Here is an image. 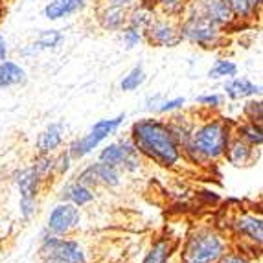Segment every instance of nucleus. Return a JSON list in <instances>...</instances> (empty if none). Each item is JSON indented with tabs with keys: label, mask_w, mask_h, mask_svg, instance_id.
<instances>
[{
	"label": "nucleus",
	"mask_w": 263,
	"mask_h": 263,
	"mask_svg": "<svg viewBox=\"0 0 263 263\" xmlns=\"http://www.w3.org/2000/svg\"><path fill=\"white\" fill-rule=\"evenodd\" d=\"M131 142L138 153L166 167L175 166L182 155L171 129L160 120H138L131 129Z\"/></svg>",
	"instance_id": "obj_1"
},
{
	"label": "nucleus",
	"mask_w": 263,
	"mask_h": 263,
	"mask_svg": "<svg viewBox=\"0 0 263 263\" xmlns=\"http://www.w3.org/2000/svg\"><path fill=\"white\" fill-rule=\"evenodd\" d=\"M230 138L232 136L227 122L210 120L201 127L193 129L190 140L180 147V151H184L195 164H208L223 157Z\"/></svg>",
	"instance_id": "obj_2"
},
{
	"label": "nucleus",
	"mask_w": 263,
	"mask_h": 263,
	"mask_svg": "<svg viewBox=\"0 0 263 263\" xmlns=\"http://www.w3.org/2000/svg\"><path fill=\"white\" fill-rule=\"evenodd\" d=\"M224 254V237L212 228H199L188 237L180 263H217Z\"/></svg>",
	"instance_id": "obj_3"
},
{
	"label": "nucleus",
	"mask_w": 263,
	"mask_h": 263,
	"mask_svg": "<svg viewBox=\"0 0 263 263\" xmlns=\"http://www.w3.org/2000/svg\"><path fill=\"white\" fill-rule=\"evenodd\" d=\"M179 31L182 39H188L190 43L199 44L202 48H215L223 43L221 28L212 21H208L202 11L190 15Z\"/></svg>",
	"instance_id": "obj_4"
},
{
	"label": "nucleus",
	"mask_w": 263,
	"mask_h": 263,
	"mask_svg": "<svg viewBox=\"0 0 263 263\" xmlns=\"http://www.w3.org/2000/svg\"><path fill=\"white\" fill-rule=\"evenodd\" d=\"M41 258L43 263H87V256L79 243L63 239L53 234L43 237Z\"/></svg>",
	"instance_id": "obj_5"
},
{
	"label": "nucleus",
	"mask_w": 263,
	"mask_h": 263,
	"mask_svg": "<svg viewBox=\"0 0 263 263\" xmlns=\"http://www.w3.org/2000/svg\"><path fill=\"white\" fill-rule=\"evenodd\" d=\"M123 118H125V116L120 114L116 118L98 122L83 138H78V140L72 142L70 147H68V155H70L72 158H83V157H87L88 153H92L105 138H109L112 133H116V129L122 125Z\"/></svg>",
	"instance_id": "obj_6"
},
{
	"label": "nucleus",
	"mask_w": 263,
	"mask_h": 263,
	"mask_svg": "<svg viewBox=\"0 0 263 263\" xmlns=\"http://www.w3.org/2000/svg\"><path fill=\"white\" fill-rule=\"evenodd\" d=\"M17 188L21 192V214L24 219H30L37 210V193H39V184L43 177L35 171V167L22 170L15 177Z\"/></svg>",
	"instance_id": "obj_7"
},
{
	"label": "nucleus",
	"mask_w": 263,
	"mask_h": 263,
	"mask_svg": "<svg viewBox=\"0 0 263 263\" xmlns=\"http://www.w3.org/2000/svg\"><path fill=\"white\" fill-rule=\"evenodd\" d=\"M100 162H105L109 166L118 167V170L123 167L127 171H135L140 166V158H138V151L133 145V142L123 140L107 145L100 153Z\"/></svg>",
	"instance_id": "obj_8"
},
{
	"label": "nucleus",
	"mask_w": 263,
	"mask_h": 263,
	"mask_svg": "<svg viewBox=\"0 0 263 263\" xmlns=\"http://www.w3.org/2000/svg\"><path fill=\"white\" fill-rule=\"evenodd\" d=\"M79 221H81V215L78 206H74L72 202H61L50 214L48 230L53 236H65L79 227Z\"/></svg>",
	"instance_id": "obj_9"
},
{
	"label": "nucleus",
	"mask_w": 263,
	"mask_h": 263,
	"mask_svg": "<svg viewBox=\"0 0 263 263\" xmlns=\"http://www.w3.org/2000/svg\"><path fill=\"white\" fill-rule=\"evenodd\" d=\"M79 182L85 186H118L120 184V170L109 166L105 162H96L85 167L78 177Z\"/></svg>",
	"instance_id": "obj_10"
},
{
	"label": "nucleus",
	"mask_w": 263,
	"mask_h": 263,
	"mask_svg": "<svg viewBox=\"0 0 263 263\" xmlns=\"http://www.w3.org/2000/svg\"><path fill=\"white\" fill-rule=\"evenodd\" d=\"M145 33H147V39L149 43L157 44V46H177V44L182 41L180 37L179 28L173 24L167 18H157V21H151L145 28Z\"/></svg>",
	"instance_id": "obj_11"
},
{
	"label": "nucleus",
	"mask_w": 263,
	"mask_h": 263,
	"mask_svg": "<svg viewBox=\"0 0 263 263\" xmlns=\"http://www.w3.org/2000/svg\"><path fill=\"white\" fill-rule=\"evenodd\" d=\"M234 228H236V232L239 234L243 239H249V241L256 243V245H261L263 221L259 215H254V214L237 215L236 219H234Z\"/></svg>",
	"instance_id": "obj_12"
},
{
	"label": "nucleus",
	"mask_w": 263,
	"mask_h": 263,
	"mask_svg": "<svg viewBox=\"0 0 263 263\" xmlns=\"http://www.w3.org/2000/svg\"><path fill=\"white\" fill-rule=\"evenodd\" d=\"M224 155H227V158L234 166H249V164L254 162L256 151L252 145H249L247 142H243L241 138L236 136V138H230Z\"/></svg>",
	"instance_id": "obj_13"
},
{
	"label": "nucleus",
	"mask_w": 263,
	"mask_h": 263,
	"mask_svg": "<svg viewBox=\"0 0 263 263\" xmlns=\"http://www.w3.org/2000/svg\"><path fill=\"white\" fill-rule=\"evenodd\" d=\"M202 13L208 21H212L217 26H224V24H230L234 21V15L230 11V8L227 6L224 0H204V6H202Z\"/></svg>",
	"instance_id": "obj_14"
},
{
	"label": "nucleus",
	"mask_w": 263,
	"mask_h": 263,
	"mask_svg": "<svg viewBox=\"0 0 263 263\" xmlns=\"http://www.w3.org/2000/svg\"><path fill=\"white\" fill-rule=\"evenodd\" d=\"M85 2L87 0H52L44 8V17L50 18V21H57V18L74 15L76 11L85 8Z\"/></svg>",
	"instance_id": "obj_15"
},
{
	"label": "nucleus",
	"mask_w": 263,
	"mask_h": 263,
	"mask_svg": "<svg viewBox=\"0 0 263 263\" xmlns=\"http://www.w3.org/2000/svg\"><path fill=\"white\" fill-rule=\"evenodd\" d=\"M63 133H65L63 123H50L48 127L41 133L39 140H37V147L41 153L50 155L52 151H55L63 142Z\"/></svg>",
	"instance_id": "obj_16"
},
{
	"label": "nucleus",
	"mask_w": 263,
	"mask_h": 263,
	"mask_svg": "<svg viewBox=\"0 0 263 263\" xmlns=\"http://www.w3.org/2000/svg\"><path fill=\"white\" fill-rule=\"evenodd\" d=\"M61 199L65 202H72L74 206H85V204H88L94 199V193L83 182L76 180V182H70V184H66L63 188Z\"/></svg>",
	"instance_id": "obj_17"
},
{
	"label": "nucleus",
	"mask_w": 263,
	"mask_h": 263,
	"mask_svg": "<svg viewBox=\"0 0 263 263\" xmlns=\"http://www.w3.org/2000/svg\"><path fill=\"white\" fill-rule=\"evenodd\" d=\"M224 92L230 100H243V98L259 96L261 88L252 81H249L247 78H234L232 81H228L224 85Z\"/></svg>",
	"instance_id": "obj_18"
},
{
	"label": "nucleus",
	"mask_w": 263,
	"mask_h": 263,
	"mask_svg": "<svg viewBox=\"0 0 263 263\" xmlns=\"http://www.w3.org/2000/svg\"><path fill=\"white\" fill-rule=\"evenodd\" d=\"M26 81V72L24 68L13 61H2L0 63V90L2 88L15 87Z\"/></svg>",
	"instance_id": "obj_19"
},
{
	"label": "nucleus",
	"mask_w": 263,
	"mask_h": 263,
	"mask_svg": "<svg viewBox=\"0 0 263 263\" xmlns=\"http://www.w3.org/2000/svg\"><path fill=\"white\" fill-rule=\"evenodd\" d=\"M100 24L105 30H120L127 22V9L114 8V6H105L100 11Z\"/></svg>",
	"instance_id": "obj_20"
},
{
	"label": "nucleus",
	"mask_w": 263,
	"mask_h": 263,
	"mask_svg": "<svg viewBox=\"0 0 263 263\" xmlns=\"http://www.w3.org/2000/svg\"><path fill=\"white\" fill-rule=\"evenodd\" d=\"M171 249H173V245H171L170 239H158L151 247V250L147 252V256H145L142 263H166V259L171 254Z\"/></svg>",
	"instance_id": "obj_21"
},
{
	"label": "nucleus",
	"mask_w": 263,
	"mask_h": 263,
	"mask_svg": "<svg viewBox=\"0 0 263 263\" xmlns=\"http://www.w3.org/2000/svg\"><path fill=\"white\" fill-rule=\"evenodd\" d=\"M237 138H241L243 142H247L249 145H252V147H256V145H261L263 142V135H261V125H258V123H243L241 127L237 129Z\"/></svg>",
	"instance_id": "obj_22"
},
{
	"label": "nucleus",
	"mask_w": 263,
	"mask_h": 263,
	"mask_svg": "<svg viewBox=\"0 0 263 263\" xmlns=\"http://www.w3.org/2000/svg\"><path fill=\"white\" fill-rule=\"evenodd\" d=\"M61 41H63V35L57 30L43 31L41 37L37 39V43L30 44L31 50H22V53H33V52H39V50H44V48H53V46H57Z\"/></svg>",
	"instance_id": "obj_23"
},
{
	"label": "nucleus",
	"mask_w": 263,
	"mask_h": 263,
	"mask_svg": "<svg viewBox=\"0 0 263 263\" xmlns=\"http://www.w3.org/2000/svg\"><path fill=\"white\" fill-rule=\"evenodd\" d=\"M144 81H145V72H144V68L138 65V66H135V68H133V70L122 79L120 88H122L123 92H131V90H136V88L140 87Z\"/></svg>",
	"instance_id": "obj_24"
},
{
	"label": "nucleus",
	"mask_w": 263,
	"mask_h": 263,
	"mask_svg": "<svg viewBox=\"0 0 263 263\" xmlns=\"http://www.w3.org/2000/svg\"><path fill=\"white\" fill-rule=\"evenodd\" d=\"M237 74V66L236 63L228 61V59H219L215 63L214 68L208 72L212 79H219V78H234Z\"/></svg>",
	"instance_id": "obj_25"
},
{
	"label": "nucleus",
	"mask_w": 263,
	"mask_h": 263,
	"mask_svg": "<svg viewBox=\"0 0 263 263\" xmlns=\"http://www.w3.org/2000/svg\"><path fill=\"white\" fill-rule=\"evenodd\" d=\"M224 2H227V6L230 8L234 17H237V18H249V17H252L256 11V8L250 4L249 0H224Z\"/></svg>",
	"instance_id": "obj_26"
},
{
	"label": "nucleus",
	"mask_w": 263,
	"mask_h": 263,
	"mask_svg": "<svg viewBox=\"0 0 263 263\" xmlns=\"http://www.w3.org/2000/svg\"><path fill=\"white\" fill-rule=\"evenodd\" d=\"M243 114L250 123H258L261 125V118H263V107H261V100H250L247 101V105L243 107Z\"/></svg>",
	"instance_id": "obj_27"
},
{
	"label": "nucleus",
	"mask_w": 263,
	"mask_h": 263,
	"mask_svg": "<svg viewBox=\"0 0 263 263\" xmlns=\"http://www.w3.org/2000/svg\"><path fill=\"white\" fill-rule=\"evenodd\" d=\"M127 21H129V26L144 31L147 28V24L153 21V17H151V13L147 9H136V11L131 13V17H127Z\"/></svg>",
	"instance_id": "obj_28"
},
{
	"label": "nucleus",
	"mask_w": 263,
	"mask_h": 263,
	"mask_svg": "<svg viewBox=\"0 0 263 263\" xmlns=\"http://www.w3.org/2000/svg\"><path fill=\"white\" fill-rule=\"evenodd\" d=\"M158 6L167 17H179L186 8V0H158Z\"/></svg>",
	"instance_id": "obj_29"
},
{
	"label": "nucleus",
	"mask_w": 263,
	"mask_h": 263,
	"mask_svg": "<svg viewBox=\"0 0 263 263\" xmlns=\"http://www.w3.org/2000/svg\"><path fill=\"white\" fill-rule=\"evenodd\" d=\"M142 41V31L136 30V28L129 26L123 30V43H125V46L127 48H135L136 44Z\"/></svg>",
	"instance_id": "obj_30"
},
{
	"label": "nucleus",
	"mask_w": 263,
	"mask_h": 263,
	"mask_svg": "<svg viewBox=\"0 0 263 263\" xmlns=\"http://www.w3.org/2000/svg\"><path fill=\"white\" fill-rule=\"evenodd\" d=\"M182 105H184V98H175V100H170V101H164V103H160V107H158V112H171V110L180 109Z\"/></svg>",
	"instance_id": "obj_31"
},
{
	"label": "nucleus",
	"mask_w": 263,
	"mask_h": 263,
	"mask_svg": "<svg viewBox=\"0 0 263 263\" xmlns=\"http://www.w3.org/2000/svg\"><path fill=\"white\" fill-rule=\"evenodd\" d=\"M221 101H223V98L217 96V94H210V96H201V98H199V103H201V105L212 107V109H215V107H219V105H221Z\"/></svg>",
	"instance_id": "obj_32"
},
{
	"label": "nucleus",
	"mask_w": 263,
	"mask_h": 263,
	"mask_svg": "<svg viewBox=\"0 0 263 263\" xmlns=\"http://www.w3.org/2000/svg\"><path fill=\"white\" fill-rule=\"evenodd\" d=\"M217 263H250V259L241 254H224Z\"/></svg>",
	"instance_id": "obj_33"
},
{
	"label": "nucleus",
	"mask_w": 263,
	"mask_h": 263,
	"mask_svg": "<svg viewBox=\"0 0 263 263\" xmlns=\"http://www.w3.org/2000/svg\"><path fill=\"white\" fill-rule=\"evenodd\" d=\"M70 160H72V157L68 155V151H66L65 155H63L59 160H55V166H57V170H59V173H65V171H68V167H70Z\"/></svg>",
	"instance_id": "obj_34"
},
{
	"label": "nucleus",
	"mask_w": 263,
	"mask_h": 263,
	"mask_svg": "<svg viewBox=\"0 0 263 263\" xmlns=\"http://www.w3.org/2000/svg\"><path fill=\"white\" fill-rule=\"evenodd\" d=\"M135 0H105V6H114V8H123L127 9L129 6H133Z\"/></svg>",
	"instance_id": "obj_35"
},
{
	"label": "nucleus",
	"mask_w": 263,
	"mask_h": 263,
	"mask_svg": "<svg viewBox=\"0 0 263 263\" xmlns=\"http://www.w3.org/2000/svg\"><path fill=\"white\" fill-rule=\"evenodd\" d=\"M6 55H8V43L2 35H0V63L6 61Z\"/></svg>",
	"instance_id": "obj_36"
},
{
	"label": "nucleus",
	"mask_w": 263,
	"mask_h": 263,
	"mask_svg": "<svg viewBox=\"0 0 263 263\" xmlns=\"http://www.w3.org/2000/svg\"><path fill=\"white\" fill-rule=\"evenodd\" d=\"M249 2L254 6V8H259V6H261V0H249Z\"/></svg>",
	"instance_id": "obj_37"
},
{
	"label": "nucleus",
	"mask_w": 263,
	"mask_h": 263,
	"mask_svg": "<svg viewBox=\"0 0 263 263\" xmlns=\"http://www.w3.org/2000/svg\"><path fill=\"white\" fill-rule=\"evenodd\" d=\"M202 2H204V0H202Z\"/></svg>",
	"instance_id": "obj_38"
}]
</instances>
